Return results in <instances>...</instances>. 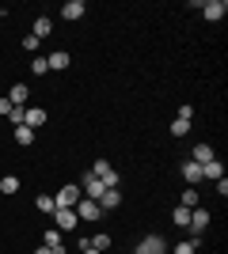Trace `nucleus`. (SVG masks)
Returning <instances> with one entry per match:
<instances>
[{"mask_svg": "<svg viewBox=\"0 0 228 254\" xmlns=\"http://www.w3.org/2000/svg\"><path fill=\"white\" fill-rule=\"evenodd\" d=\"M91 175H95V179L103 182L107 190H118V182H122V175H118L114 167H110L107 159H95V163H91Z\"/></svg>", "mask_w": 228, "mask_h": 254, "instance_id": "f257e3e1", "label": "nucleus"}, {"mask_svg": "<svg viewBox=\"0 0 228 254\" xmlns=\"http://www.w3.org/2000/svg\"><path fill=\"white\" fill-rule=\"evenodd\" d=\"M80 197H84V193H80V186H73V182H69V186H61V190L54 193V205H57V209H76V201H80Z\"/></svg>", "mask_w": 228, "mask_h": 254, "instance_id": "f03ea898", "label": "nucleus"}, {"mask_svg": "<svg viewBox=\"0 0 228 254\" xmlns=\"http://www.w3.org/2000/svg\"><path fill=\"white\" fill-rule=\"evenodd\" d=\"M76 216H80V224H95L99 216H103V209H99V201H91V197H80V201H76Z\"/></svg>", "mask_w": 228, "mask_h": 254, "instance_id": "7ed1b4c3", "label": "nucleus"}, {"mask_svg": "<svg viewBox=\"0 0 228 254\" xmlns=\"http://www.w3.org/2000/svg\"><path fill=\"white\" fill-rule=\"evenodd\" d=\"M76 224H80L76 209H54V228H57L61 235H65V232H76Z\"/></svg>", "mask_w": 228, "mask_h": 254, "instance_id": "20e7f679", "label": "nucleus"}, {"mask_svg": "<svg viewBox=\"0 0 228 254\" xmlns=\"http://www.w3.org/2000/svg\"><path fill=\"white\" fill-rule=\"evenodd\" d=\"M137 254H167V243H163V235H145L141 243H137Z\"/></svg>", "mask_w": 228, "mask_h": 254, "instance_id": "39448f33", "label": "nucleus"}, {"mask_svg": "<svg viewBox=\"0 0 228 254\" xmlns=\"http://www.w3.org/2000/svg\"><path fill=\"white\" fill-rule=\"evenodd\" d=\"M103 190H107V186H103V182H99L91 171L80 179V193H84V197H91V201H99V193H103Z\"/></svg>", "mask_w": 228, "mask_h": 254, "instance_id": "423d86ee", "label": "nucleus"}, {"mask_svg": "<svg viewBox=\"0 0 228 254\" xmlns=\"http://www.w3.org/2000/svg\"><path fill=\"white\" fill-rule=\"evenodd\" d=\"M202 15H206L209 23L225 19V15H228V0H206V4H202Z\"/></svg>", "mask_w": 228, "mask_h": 254, "instance_id": "0eeeda50", "label": "nucleus"}, {"mask_svg": "<svg viewBox=\"0 0 228 254\" xmlns=\"http://www.w3.org/2000/svg\"><path fill=\"white\" fill-rule=\"evenodd\" d=\"M42 247H50V254H69V247H65V239H61V232H57L54 224L46 228V243Z\"/></svg>", "mask_w": 228, "mask_h": 254, "instance_id": "6e6552de", "label": "nucleus"}, {"mask_svg": "<svg viewBox=\"0 0 228 254\" xmlns=\"http://www.w3.org/2000/svg\"><path fill=\"white\" fill-rule=\"evenodd\" d=\"M61 15H65L69 23H76V19H84V15H87V4H84V0H65Z\"/></svg>", "mask_w": 228, "mask_h": 254, "instance_id": "1a4fd4ad", "label": "nucleus"}, {"mask_svg": "<svg viewBox=\"0 0 228 254\" xmlns=\"http://www.w3.org/2000/svg\"><path fill=\"white\" fill-rule=\"evenodd\" d=\"M23 126H31L34 133H38V129L46 126V110H42V106H27V114H23Z\"/></svg>", "mask_w": 228, "mask_h": 254, "instance_id": "9d476101", "label": "nucleus"}, {"mask_svg": "<svg viewBox=\"0 0 228 254\" xmlns=\"http://www.w3.org/2000/svg\"><path fill=\"white\" fill-rule=\"evenodd\" d=\"M31 34L38 38V42H42V38H50V34H54V19H50V15H38V19L31 23Z\"/></svg>", "mask_w": 228, "mask_h": 254, "instance_id": "9b49d317", "label": "nucleus"}, {"mask_svg": "<svg viewBox=\"0 0 228 254\" xmlns=\"http://www.w3.org/2000/svg\"><path fill=\"white\" fill-rule=\"evenodd\" d=\"M217 179H225V163H221V159L202 163V182H217Z\"/></svg>", "mask_w": 228, "mask_h": 254, "instance_id": "f8f14e48", "label": "nucleus"}, {"mask_svg": "<svg viewBox=\"0 0 228 254\" xmlns=\"http://www.w3.org/2000/svg\"><path fill=\"white\" fill-rule=\"evenodd\" d=\"M206 228H209V212L202 209V205H198V209H190V232H194V235H202Z\"/></svg>", "mask_w": 228, "mask_h": 254, "instance_id": "ddd939ff", "label": "nucleus"}, {"mask_svg": "<svg viewBox=\"0 0 228 254\" xmlns=\"http://www.w3.org/2000/svg\"><path fill=\"white\" fill-rule=\"evenodd\" d=\"M118 205H122V193L118 190H103V193H99V209H103V212H114Z\"/></svg>", "mask_w": 228, "mask_h": 254, "instance_id": "4468645a", "label": "nucleus"}, {"mask_svg": "<svg viewBox=\"0 0 228 254\" xmlns=\"http://www.w3.org/2000/svg\"><path fill=\"white\" fill-rule=\"evenodd\" d=\"M4 99H8L11 106H27V99H31V87H27V84H15Z\"/></svg>", "mask_w": 228, "mask_h": 254, "instance_id": "2eb2a0df", "label": "nucleus"}, {"mask_svg": "<svg viewBox=\"0 0 228 254\" xmlns=\"http://www.w3.org/2000/svg\"><path fill=\"white\" fill-rule=\"evenodd\" d=\"M183 179H186V186H198V182H202V163L186 159L183 163Z\"/></svg>", "mask_w": 228, "mask_h": 254, "instance_id": "dca6fc26", "label": "nucleus"}, {"mask_svg": "<svg viewBox=\"0 0 228 254\" xmlns=\"http://www.w3.org/2000/svg\"><path fill=\"white\" fill-rule=\"evenodd\" d=\"M179 205H183V209H198V205H202V193H198V186H186V190L179 193Z\"/></svg>", "mask_w": 228, "mask_h": 254, "instance_id": "f3484780", "label": "nucleus"}, {"mask_svg": "<svg viewBox=\"0 0 228 254\" xmlns=\"http://www.w3.org/2000/svg\"><path fill=\"white\" fill-rule=\"evenodd\" d=\"M190 159H194V163H209V159H217V152H213V144H194V148H190Z\"/></svg>", "mask_w": 228, "mask_h": 254, "instance_id": "a211bd4d", "label": "nucleus"}, {"mask_svg": "<svg viewBox=\"0 0 228 254\" xmlns=\"http://www.w3.org/2000/svg\"><path fill=\"white\" fill-rule=\"evenodd\" d=\"M87 247H91V251H110V235L107 232H95V235H87Z\"/></svg>", "mask_w": 228, "mask_h": 254, "instance_id": "6ab92c4d", "label": "nucleus"}, {"mask_svg": "<svg viewBox=\"0 0 228 254\" xmlns=\"http://www.w3.org/2000/svg\"><path fill=\"white\" fill-rule=\"evenodd\" d=\"M46 61H50V68H54V72H61V68H69V50H54Z\"/></svg>", "mask_w": 228, "mask_h": 254, "instance_id": "aec40b11", "label": "nucleus"}, {"mask_svg": "<svg viewBox=\"0 0 228 254\" xmlns=\"http://www.w3.org/2000/svg\"><path fill=\"white\" fill-rule=\"evenodd\" d=\"M34 137H38V133H34L31 126H15V140H19L23 148H31V144H34Z\"/></svg>", "mask_w": 228, "mask_h": 254, "instance_id": "412c9836", "label": "nucleus"}, {"mask_svg": "<svg viewBox=\"0 0 228 254\" xmlns=\"http://www.w3.org/2000/svg\"><path fill=\"white\" fill-rule=\"evenodd\" d=\"M34 209H38V212H46V216H54V209H57V205H54V197H50V193H38V197H34Z\"/></svg>", "mask_w": 228, "mask_h": 254, "instance_id": "4be33fe9", "label": "nucleus"}, {"mask_svg": "<svg viewBox=\"0 0 228 254\" xmlns=\"http://www.w3.org/2000/svg\"><path fill=\"white\" fill-rule=\"evenodd\" d=\"M171 224H175V228H190V209L175 205V212H171Z\"/></svg>", "mask_w": 228, "mask_h": 254, "instance_id": "5701e85b", "label": "nucleus"}, {"mask_svg": "<svg viewBox=\"0 0 228 254\" xmlns=\"http://www.w3.org/2000/svg\"><path fill=\"white\" fill-rule=\"evenodd\" d=\"M31 72L34 76H46V72H50V61H46L42 53H34V57H31Z\"/></svg>", "mask_w": 228, "mask_h": 254, "instance_id": "b1692460", "label": "nucleus"}, {"mask_svg": "<svg viewBox=\"0 0 228 254\" xmlns=\"http://www.w3.org/2000/svg\"><path fill=\"white\" fill-rule=\"evenodd\" d=\"M171 254H198V235L186 239V243H179V247H171Z\"/></svg>", "mask_w": 228, "mask_h": 254, "instance_id": "393cba45", "label": "nucleus"}, {"mask_svg": "<svg viewBox=\"0 0 228 254\" xmlns=\"http://www.w3.org/2000/svg\"><path fill=\"white\" fill-rule=\"evenodd\" d=\"M19 190V179H15V175H4V179H0V193H15Z\"/></svg>", "mask_w": 228, "mask_h": 254, "instance_id": "a878e982", "label": "nucleus"}, {"mask_svg": "<svg viewBox=\"0 0 228 254\" xmlns=\"http://www.w3.org/2000/svg\"><path fill=\"white\" fill-rule=\"evenodd\" d=\"M186 133H190V122H179V118H175L171 122V137H186Z\"/></svg>", "mask_w": 228, "mask_h": 254, "instance_id": "bb28decb", "label": "nucleus"}, {"mask_svg": "<svg viewBox=\"0 0 228 254\" xmlns=\"http://www.w3.org/2000/svg\"><path fill=\"white\" fill-rule=\"evenodd\" d=\"M23 114H27V106H11V126H23Z\"/></svg>", "mask_w": 228, "mask_h": 254, "instance_id": "cd10ccee", "label": "nucleus"}, {"mask_svg": "<svg viewBox=\"0 0 228 254\" xmlns=\"http://www.w3.org/2000/svg\"><path fill=\"white\" fill-rule=\"evenodd\" d=\"M38 46H42V42H38L34 34H27V38H23V50H27V53H38Z\"/></svg>", "mask_w": 228, "mask_h": 254, "instance_id": "c85d7f7f", "label": "nucleus"}, {"mask_svg": "<svg viewBox=\"0 0 228 254\" xmlns=\"http://www.w3.org/2000/svg\"><path fill=\"white\" fill-rule=\"evenodd\" d=\"M190 118H194V106L183 103V106H179V122H190Z\"/></svg>", "mask_w": 228, "mask_h": 254, "instance_id": "c756f323", "label": "nucleus"}, {"mask_svg": "<svg viewBox=\"0 0 228 254\" xmlns=\"http://www.w3.org/2000/svg\"><path fill=\"white\" fill-rule=\"evenodd\" d=\"M11 114V103H8V99H0V118H8Z\"/></svg>", "mask_w": 228, "mask_h": 254, "instance_id": "7c9ffc66", "label": "nucleus"}, {"mask_svg": "<svg viewBox=\"0 0 228 254\" xmlns=\"http://www.w3.org/2000/svg\"><path fill=\"white\" fill-rule=\"evenodd\" d=\"M34 254H50V247H38V251H34Z\"/></svg>", "mask_w": 228, "mask_h": 254, "instance_id": "2f4dec72", "label": "nucleus"}, {"mask_svg": "<svg viewBox=\"0 0 228 254\" xmlns=\"http://www.w3.org/2000/svg\"><path fill=\"white\" fill-rule=\"evenodd\" d=\"M80 254H99V251H91V247H87V251H80Z\"/></svg>", "mask_w": 228, "mask_h": 254, "instance_id": "473e14b6", "label": "nucleus"}, {"mask_svg": "<svg viewBox=\"0 0 228 254\" xmlns=\"http://www.w3.org/2000/svg\"><path fill=\"white\" fill-rule=\"evenodd\" d=\"M0 19H4V11H0Z\"/></svg>", "mask_w": 228, "mask_h": 254, "instance_id": "72a5a7b5", "label": "nucleus"}, {"mask_svg": "<svg viewBox=\"0 0 228 254\" xmlns=\"http://www.w3.org/2000/svg\"><path fill=\"white\" fill-rule=\"evenodd\" d=\"M133 254H137V251H133Z\"/></svg>", "mask_w": 228, "mask_h": 254, "instance_id": "f704fd0d", "label": "nucleus"}]
</instances>
